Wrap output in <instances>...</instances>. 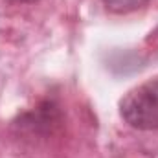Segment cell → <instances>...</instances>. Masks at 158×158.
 I'll list each match as a JSON object with an SVG mask.
<instances>
[{
  "label": "cell",
  "mask_w": 158,
  "mask_h": 158,
  "mask_svg": "<svg viewBox=\"0 0 158 158\" xmlns=\"http://www.w3.org/2000/svg\"><path fill=\"white\" fill-rule=\"evenodd\" d=\"M119 114L134 129L158 131V77L129 90L119 101Z\"/></svg>",
  "instance_id": "6da1fadb"
},
{
  "label": "cell",
  "mask_w": 158,
  "mask_h": 158,
  "mask_svg": "<svg viewBox=\"0 0 158 158\" xmlns=\"http://www.w3.org/2000/svg\"><path fill=\"white\" fill-rule=\"evenodd\" d=\"M103 4L110 13L125 15V13H132V11L145 7L149 0H103Z\"/></svg>",
  "instance_id": "7a4b0ae2"
},
{
  "label": "cell",
  "mask_w": 158,
  "mask_h": 158,
  "mask_svg": "<svg viewBox=\"0 0 158 158\" xmlns=\"http://www.w3.org/2000/svg\"><path fill=\"white\" fill-rule=\"evenodd\" d=\"M11 2H19V4H33L37 0H11Z\"/></svg>",
  "instance_id": "3957f363"
}]
</instances>
